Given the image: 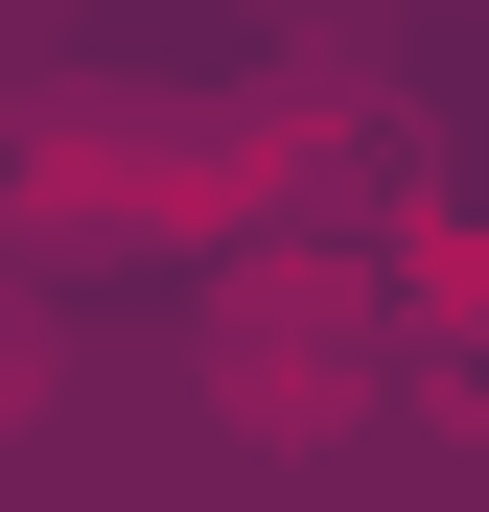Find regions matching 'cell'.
Masks as SVG:
<instances>
[{"instance_id": "cell-1", "label": "cell", "mask_w": 489, "mask_h": 512, "mask_svg": "<svg viewBox=\"0 0 489 512\" xmlns=\"http://www.w3.org/2000/svg\"><path fill=\"white\" fill-rule=\"evenodd\" d=\"M350 373H373L350 280H233V303H210V396L257 419V443H326V419H350Z\"/></svg>"}]
</instances>
